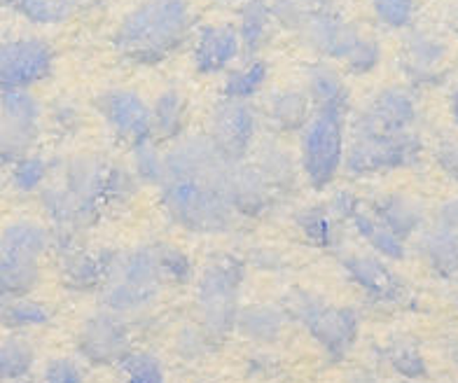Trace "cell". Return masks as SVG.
Segmentation results:
<instances>
[{
  "label": "cell",
  "instance_id": "6da1fadb",
  "mask_svg": "<svg viewBox=\"0 0 458 383\" xmlns=\"http://www.w3.org/2000/svg\"><path fill=\"white\" fill-rule=\"evenodd\" d=\"M229 164L211 138L187 136L166 152V178L159 185L171 220L190 232L220 234L234 225L227 197Z\"/></svg>",
  "mask_w": 458,
  "mask_h": 383
},
{
  "label": "cell",
  "instance_id": "7a4b0ae2",
  "mask_svg": "<svg viewBox=\"0 0 458 383\" xmlns=\"http://www.w3.org/2000/svg\"><path fill=\"white\" fill-rule=\"evenodd\" d=\"M192 24L190 0H140L117 24L113 45L122 59L152 66L185 45Z\"/></svg>",
  "mask_w": 458,
  "mask_h": 383
},
{
  "label": "cell",
  "instance_id": "3957f363",
  "mask_svg": "<svg viewBox=\"0 0 458 383\" xmlns=\"http://www.w3.org/2000/svg\"><path fill=\"white\" fill-rule=\"evenodd\" d=\"M108 164L97 155L71 157L56 180H47L40 201L47 217L61 232L89 227L106 204Z\"/></svg>",
  "mask_w": 458,
  "mask_h": 383
},
{
  "label": "cell",
  "instance_id": "277c9868",
  "mask_svg": "<svg viewBox=\"0 0 458 383\" xmlns=\"http://www.w3.org/2000/svg\"><path fill=\"white\" fill-rule=\"evenodd\" d=\"M423 143L414 132H381L360 113L351 120L344 168L356 178L388 174L421 162Z\"/></svg>",
  "mask_w": 458,
  "mask_h": 383
},
{
  "label": "cell",
  "instance_id": "5b68a950",
  "mask_svg": "<svg viewBox=\"0 0 458 383\" xmlns=\"http://www.w3.org/2000/svg\"><path fill=\"white\" fill-rule=\"evenodd\" d=\"M349 110L314 108L300 138V171L316 190L335 183L344 166L346 138H349Z\"/></svg>",
  "mask_w": 458,
  "mask_h": 383
},
{
  "label": "cell",
  "instance_id": "8992f818",
  "mask_svg": "<svg viewBox=\"0 0 458 383\" xmlns=\"http://www.w3.org/2000/svg\"><path fill=\"white\" fill-rule=\"evenodd\" d=\"M52 243L40 222L14 220L0 229V293L24 297L40 278V260Z\"/></svg>",
  "mask_w": 458,
  "mask_h": 383
},
{
  "label": "cell",
  "instance_id": "52a82bcc",
  "mask_svg": "<svg viewBox=\"0 0 458 383\" xmlns=\"http://www.w3.org/2000/svg\"><path fill=\"white\" fill-rule=\"evenodd\" d=\"M164 278L157 251L136 248L110 260L106 274V304L114 313L136 311L150 304Z\"/></svg>",
  "mask_w": 458,
  "mask_h": 383
},
{
  "label": "cell",
  "instance_id": "ba28073f",
  "mask_svg": "<svg viewBox=\"0 0 458 383\" xmlns=\"http://www.w3.org/2000/svg\"><path fill=\"white\" fill-rule=\"evenodd\" d=\"M55 71V47L45 38L13 36L0 40V91L33 89Z\"/></svg>",
  "mask_w": 458,
  "mask_h": 383
},
{
  "label": "cell",
  "instance_id": "9c48e42d",
  "mask_svg": "<svg viewBox=\"0 0 458 383\" xmlns=\"http://www.w3.org/2000/svg\"><path fill=\"white\" fill-rule=\"evenodd\" d=\"M43 124V106L30 89L0 91V162L30 155Z\"/></svg>",
  "mask_w": 458,
  "mask_h": 383
},
{
  "label": "cell",
  "instance_id": "30bf717a",
  "mask_svg": "<svg viewBox=\"0 0 458 383\" xmlns=\"http://www.w3.org/2000/svg\"><path fill=\"white\" fill-rule=\"evenodd\" d=\"M242 267L234 260L211 264L199 283V313L206 332L223 336L239 318Z\"/></svg>",
  "mask_w": 458,
  "mask_h": 383
},
{
  "label": "cell",
  "instance_id": "8fae6325",
  "mask_svg": "<svg viewBox=\"0 0 458 383\" xmlns=\"http://www.w3.org/2000/svg\"><path fill=\"white\" fill-rule=\"evenodd\" d=\"M206 136L227 162H243L258 143V113L253 103L225 96L213 106Z\"/></svg>",
  "mask_w": 458,
  "mask_h": 383
},
{
  "label": "cell",
  "instance_id": "7c38bea8",
  "mask_svg": "<svg viewBox=\"0 0 458 383\" xmlns=\"http://www.w3.org/2000/svg\"><path fill=\"white\" fill-rule=\"evenodd\" d=\"M94 108L114 138L127 145H139L152 138V108L139 91L108 89L94 98Z\"/></svg>",
  "mask_w": 458,
  "mask_h": 383
},
{
  "label": "cell",
  "instance_id": "4fadbf2b",
  "mask_svg": "<svg viewBox=\"0 0 458 383\" xmlns=\"http://www.w3.org/2000/svg\"><path fill=\"white\" fill-rule=\"evenodd\" d=\"M295 311L301 323L318 339L320 346L335 358H342L356 339L358 318L351 309H339V306H330L326 302L301 294L295 304Z\"/></svg>",
  "mask_w": 458,
  "mask_h": 383
},
{
  "label": "cell",
  "instance_id": "5bb4252c",
  "mask_svg": "<svg viewBox=\"0 0 458 383\" xmlns=\"http://www.w3.org/2000/svg\"><path fill=\"white\" fill-rule=\"evenodd\" d=\"M297 33L323 59H335L342 64L365 36L358 26L339 17L332 7L330 10H311Z\"/></svg>",
  "mask_w": 458,
  "mask_h": 383
},
{
  "label": "cell",
  "instance_id": "9a60e30c",
  "mask_svg": "<svg viewBox=\"0 0 458 383\" xmlns=\"http://www.w3.org/2000/svg\"><path fill=\"white\" fill-rule=\"evenodd\" d=\"M449 49L440 36L430 30L414 29L404 38L403 71L411 84L430 87L445 78V61Z\"/></svg>",
  "mask_w": 458,
  "mask_h": 383
},
{
  "label": "cell",
  "instance_id": "2e32d148",
  "mask_svg": "<svg viewBox=\"0 0 458 383\" xmlns=\"http://www.w3.org/2000/svg\"><path fill=\"white\" fill-rule=\"evenodd\" d=\"M227 197L236 216L258 217L272 206L276 192L253 162H232L227 171Z\"/></svg>",
  "mask_w": 458,
  "mask_h": 383
},
{
  "label": "cell",
  "instance_id": "e0dca14e",
  "mask_svg": "<svg viewBox=\"0 0 458 383\" xmlns=\"http://www.w3.org/2000/svg\"><path fill=\"white\" fill-rule=\"evenodd\" d=\"M80 351L91 362H120L129 355V332L113 313H98L89 318L80 332Z\"/></svg>",
  "mask_w": 458,
  "mask_h": 383
},
{
  "label": "cell",
  "instance_id": "ac0fdd59",
  "mask_svg": "<svg viewBox=\"0 0 458 383\" xmlns=\"http://www.w3.org/2000/svg\"><path fill=\"white\" fill-rule=\"evenodd\" d=\"M243 52L239 30L232 24H211L197 33L192 47V59L197 71L204 75H216L234 66Z\"/></svg>",
  "mask_w": 458,
  "mask_h": 383
},
{
  "label": "cell",
  "instance_id": "d6986e66",
  "mask_svg": "<svg viewBox=\"0 0 458 383\" xmlns=\"http://www.w3.org/2000/svg\"><path fill=\"white\" fill-rule=\"evenodd\" d=\"M360 115L381 132H411L419 108L416 98L404 87H384L369 98Z\"/></svg>",
  "mask_w": 458,
  "mask_h": 383
},
{
  "label": "cell",
  "instance_id": "ffe728a7",
  "mask_svg": "<svg viewBox=\"0 0 458 383\" xmlns=\"http://www.w3.org/2000/svg\"><path fill=\"white\" fill-rule=\"evenodd\" d=\"M253 164L259 174L272 185L276 194L293 192L300 180V162L290 155L288 148L278 143L276 138H262L253 148Z\"/></svg>",
  "mask_w": 458,
  "mask_h": 383
},
{
  "label": "cell",
  "instance_id": "44dd1931",
  "mask_svg": "<svg viewBox=\"0 0 458 383\" xmlns=\"http://www.w3.org/2000/svg\"><path fill=\"white\" fill-rule=\"evenodd\" d=\"M314 113L311 98L304 89H278L267 98V122L276 129V132L293 133L301 132L304 124L309 122Z\"/></svg>",
  "mask_w": 458,
  "mask_h": 383
},
{
  "label": "cell",
  "instance_id": "7402d4cb",
  "mask_svg": "<svg viewBox=\"0 0 458 383\" xmlns=\"http://www.w3.org/2000/svg\"><path fill=\"white\" fill-rule=\"evenodd\" d=\"M372 216L384 227L391 229L393 234H398L403 241L414 236L423 227V222H426L423 206L416 199L407 197V194H386V197H381L374 204Z\"/></svg>",
  "mask_w": 458,
  "mask_h": 383
},
{
  "label": "cell",
  "instance_id": "603a6c76",
  "mask_svg": "<svg viewBox=\"0 0 458 383\" xmlns=\"http://www.w3.org/2000/svg\"><path fill=\"white\" fill-rule=\"evenodd\" d=\"M304 91L311 98L314 108H335V110H349L351 94L346 82L342 80L337 68L330 64H314L307 68V84Z\"/></svg>",
  "mask_w": 458,
  "mask_h": 383
},
{
  "label": "cell",
  "instance_id": "cb8c5ba5",
  "mask_svg": "<svg viewBox=\"0 0 458 383\" xmlns=\"http://www.w3.org/2000/svg\"><path fill=\"white\" fill-rule=\"evenodd\" d=\"M152 108V138L175 143L181 140L187 126V101L178 89H164L150 103Z\"/></svg>",
  "mask_w": 458,
  "mask_h": 383
},
{
  "label": "cell",
  "instance_id": "d4e9b609",
  "mask_svg": "<svg viewBox=\"0 0 458 383\" xmlns=\"http://www.w3.org/2000/svg\"><path fill=\"white\" fill-rule=\"evenodd\" d=\"M346 269H349L351 278L360 283L377 300H398L400 297V290H403L400 281L381 260L368 258V255H353V258L346 260Z\"/></svg>",
  "mask_w": 458,
  "mask_h": 383
},
{
  "label": "cell",
  "instance_id": "484cf974",
  "mask_svg": "<svg viewBox=\"0 0 458 383\" xmlns=\"http://www.w3.org/2000/svg\"><path fill=\"white\" fill-rule=\"evenodd\" d=\"M274 14L267 0H246V5L239 13V38L242 47L248 56H258V52L265 47L274 30Z\"/></svg>",
  "mask_w": 458,
  "mask_h": 383
},
{
  "label": "cell",
  "instance_id": "4316f807",
  "mask_svg": "<svg viewBox=\"0 0 458 383\" xmlns=\"http://www.w3.org/2000/svg\"><path fill=\"white\" fill-rule=\"evenodd\" d=\"M419 251L437 274H458V229L442 227L435 222L428 232H423Z\"/></svg>",
  "mask_w": 458,
  "mask_h": 383
},
{
  "label": "cell",
  "instance_id": "83f0119b",
  "mask_svg": "<svg viewBox=\"0 0 458 383\" xmlns=\"http://www.w3.org/2000/svg\"><path fill=\"white\" fill-rule=\"evenodd\" d=\"M269 78V66L258 56H250L242 66H232L225 80V96L227 98H242L250 101Z\"/></svg>",
  "mask_w": 458,
  "mask_h": 383
},
{
  "label": "cell",
  "instance_id": "f1b7e54d",
  "mask_svg": "<svg viewBox=\"0 0 458 383\" xmlns=\"http://www.w3.org/2000/svg\"><path fill=\"white\" fill-rule=\"evenodd\" d=\"M351 222H353V227L358 229V234H360L362 239L368 241L369 246L379 252V255H384V258L388 260L404 258V241L400 239L398 234H393L391 229L384 227L377 217L358 210L356 216L351 217Z\"/></svg>",
  "mask_w": 458,
  "mask_h": 383
},
{
  "label": "cell",
  "instance_id": "f546056e",
  "mask_svg": "<svg viewBox=\"0 0 458 383\" xmlns=\"http://www.w3.org/2000/svg\"><path fill=\"white\" fill-rule=\"evenodd\" d=\"M80 0H14L13 7L26 21L36 26H55L66 21L75 10Z\"/></svg>",
  "mask_w": 458,
  "mask_h": 383
},
{
  "label": "cell",
  "instance_id": "4dcf8cb0",
  "mask_svg": "<svg viewBox=\"0 0 458 383\" xmlns=\"http://www.w3.org/2000/svg\"><path fill=\"white\" fill-rule=\"evenodd\" d=\"M131 171L136 174L140 185H162L164 178H166V152L159 150L157 140H145V143L133 145Z\"/></svg>",
  "mask_w": 458,
  "mask_h": 383
},
{
  "label": "cell",
  "instance_id": "1f68e13d",
  "mask_svg": "<svg viewBox=\"0 0 458 383\" xmlns=\"http://www.w3.org/2000/svg\"><path fill=\"white\" fill-rule=\"evenodd\" d=\"M242 332L255 342H274L281 335L284 328V316L274 306H253L236 318Z\"/></svg>",
  "mask_w": 458,
  "mask_h": 383
},
{
  "label": "cell",
  "instance_id": "d6a6232c",
  "mask_svg": "<svg viewBox=\"0 0 458 383\" xmlns=\"http://www.w3.org/2000/svg\"><path fill=\"white\" fill-rule=\"evenodd\" d=\"M10 166H13V171H10V183L19 192L43 190L47 185L49 175H52V166H49L47 159L40 155H33V152L17 159Z\"/></svg>",
  "mask_w": 458,
  "mask_h": 383
},
{
  "label": "cell",
  "instance_id": "836d02e7",
  "mask_svg": "<svg viewBox=\"0 0 458 383\" xmlns=\"http://www.w3.org/2000/svg\"><path fill=\"white\" fill-rule=\"evenodd\" d=\"M33 348L24 339L0 342V381H17L26 377L33 367Z\"/></svg>",
  "mask_w": 458,
  "mask_h": 383
},
{
  "label": "cell",
  "instance_id": "e575fe53",
  "mask_svg": "<svg viewBox=\"0 0 458 383\" xmlns=\"http://www.w3.org/2000/svg\"><path fill=\"white\" fill-rule=\"evenodd\" d=\"M47 309L43 304L26 300V297H7L0 304V320L10 328H36L47 323Z\"/></svg>",
  "mask_w": 458,
  "mask_h": 383
},
{
  "label": "cell",
  "instance_id": "d590c367",
  "mask_svg": "<svg viewBox=\"0 0 458 383\" xmlns=\"http://www.w3.org/2000/svg\"><path fill=\"white\" fill-rule=\"evenodd\" d=\"M297 225L301 232L307 234L309 241H314L318 246H327L335 239V222H332V213L323 206H309L297 216Z\"/></svg>",
  "mask_w": 458,
  "mask_h": 383
},
{
  "label": "cell",
  "instance_id": "8d00e7d4",
  "mask_svg": "<svg viewBox=\"0 0 458 383\" xmlns=\"http://www.w3.org/2000/svg\"><path fill=\"white\" fill-rule=\"evenodd\" d=\"M139 178L131 168L108 164L106 171V204H127L139 190Z\"/></svg>",
  "mask_w": 458,
  "mask_h": 383
},
{
  "label": "cell",
  "instance_id": "74e56055",
  "mask_svg": "<svg viewBox=\"0 0 458 383\" xmlns=\"http://www.w3.org/2000/svg\"><path fill=\"white\" fill-rule=\"evenodd\" d=\"M374 17L386 29H407L414 21L416 0H369Z\"/></svg>",
  "mask_w": 458,
  "mask_h": 383
},
{
  "label": "cell",
  "instance_id": "f35d334b",
  "mask_svg": "<svg viewBox=\"0 0 458 383\" xmlns=\"http://www.w3.org/2000/svg\"><path fill=\"white\" fill-rule=\"evenodd\" d=\"M379 64L381 45L369 36H362L360 42L353 47V52H351V55L346 56V61H344L346 71L353 72V75H368V72H372Z\"/></svg>",
  "mask_w": 458,
  "mask_h": 383
},
{
  "label": "cell",
  "instance_id": "ab89813d",
  "mask_svg": "<svg viewBox=\"0 0 458 383\" xmlns=\"http://www.w3.org/2000/svg\"><path fill=\"white\" fill-rule=\"evenodd\" d=\"M127 383H166L162 365L148 353H131L124 358Z\"/></svg>",
  "mask_w": 458,
  "mask_h": 383
},
{
  "label": "cell",
  "instance_id": "60d3db41",
  "mask_svg": "<svg viewBox=\"0 0 458 383\" xmlns=\"http://www.w3.org/2000/svg\"><path fill=\"white\" fill-rule=\"evenodd\" d=\"M269 7H272L274 21L290 30H300L301 24H304V19L311 13L301 0H272Z\"/></svg>",
  "mask_w": 458,
  "mask_h": 383
},
{
  "label": "cell",
  "instance_id": "b9f144b4",
  "mask_svg": "<svg viewBox=\"0 0 458 383\" xmlns=\"http://www.w3.org/2000/svg\"><path fill=\"white\" fill-rule=\"evenodd\" d=\"M391 365L407 379H421L426 374V362H423L421 353L410 344L391 348Z\"/></svg>",
  "mask_w": 458,
  "mask_h": 383
},
{
  "label": "cell",
  "instance_id": "7bdbcfd3",
  "mask_svg": "<svg viewBox=\"0 0 458 383\" xmlns=\"http://www.w3.org/2000/svg\"><path fill=\"white\" fill-rule=\"evenodd\" d=\"M49 122H52V126L59 133H75L82 126V113H80V108L72 101L59 98L52 106V110H49Z\"/></svg>",
  "mask_w": 458,
  "mask_h": 383
},
{
  "label": "cell",
  "instance_id": "ee69618b",
  "mask_svg": "<svg viewBox=\"0 0 458 383\" xmlns=\"http://www.w3.org/2000/svg\"><path fill=\"white\" fill-rule=\"evenodd\" d=\"M43 383H85V379H82V370L78 367V362L68 358H56L45 367Z\"/></svg>",
  "mask_w": 458,
  "mask_h": 383
},
{
  "label": "cell",
  "instance_id": "f6af8a7d",
  "mask_svg": "<svg viewBox=\"0 0 458 383\" xmlns=\"http://www.w3.org/2000/svg\"><path fill=\"white\" fill-rule=\"evenodd\" d=\"M157 255L164 276H171L175 281H185L187 276H190V260H187L181 251L164 246L157 248Z\"/></svg>",
  "mask_w": 458,
  "mask_h": 383
},
{
  "label": "cell",
  "instance_id": "bcb514c9",
  "mask_svg": "<svg viewBox=\"0 0 458 383\" xmlns=\"http://www.w3.org/2000/svg\"><path fill=\"white\" fill-rule=\"evenodd\" d=\"M435 162L449 178L458 180V138H445L437 150H435Z\"/></svg>",
  "mask_w": 458,
  "mask_h": 383
},
{
  "label": "cell",
  "instance_id": "7dc6e473",
  "mask_svg": "<svg viewBox=\"0 0 458 383\" xmlns=\"http://www.w3.org/2000/svg\"><path fill=\"white\" fill-rule=\"evenodd\" d=\"M327 210L332 213V217H339V220H351L360 210V199L349 190L335 192V197L330 199V206Z\"/></svg>",
  "mask_w": 458,
  "mask_h": 383
},
{
  "label": "cell",
  "instance_id": "c3c4849f",
  "mask_svg": "<svg viewBox=\"0 0 458 383\" xmlns=\"http://www.w3.org/2000/svg\"><path fill=\"white\" fill-rule=\"evenodd\" d=\"M437 225H442V227H452V229H458V197H452L446 199L445 204L437 209Z\"/></svg>",
  "mask_w": 458,
  "mask_h": 383
},
{
  "label": "cell",
  "instance_id": "681fc988",
  "mask_svg": "<svg viewBox=\"0 0 458 383\" xmlns=\"http://www.w3.org/2000/svg\"><path fill=\"white\" fill-rule=\"evenodd\" d=\"M449 113H452L454 124L458 126V87L449 94Z\"/></svg>",
  "mask_w": 458,
  "mask_h": 383
},
{
  "label": "cell",
  "instance_id": "f907efd6",
  "mask_svg": "<svg viewBox=\"0 0 458 383\" xmlns=\"http://www.w3.org/2000/svg\"><path fill=\"white\" fill-rule=\"evenodd\" d=\"M309 10H330L332 0H301Z\"/></svg>",
  "mask_w": 458,
  "mask_h": 383
},
{
  "label": "cell",
  "instance_id": "816d5d0a",
  "mask_svg": "<svg viewBox=\"0 0 458 383\" xmlns=\"http://www.w3.org/2000/svg\"><path fill=\"white\" fill-rule=\"evenodd\" d=\"M356 383H377V381H372V379H356Z\"/></svg>",
  "mask_w": 458,
  "mask_h": 383
},
{
  "label": "cell",
  "instance_id": "f5cc1de1",
  "mask_svg": "<svg viewBox=\"0 0 458 383\" xmlns=\"http://www.w3.org/2000/svg\"><path fill=\"white\" fill-rule=\"evenodd\" d=\"M5 3H10V5H13V3H14V0H5Z\"/></svg>",
  "mask_w": 458,
  "mask_h": 383
}]
</instances>
